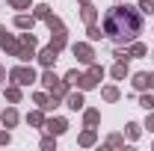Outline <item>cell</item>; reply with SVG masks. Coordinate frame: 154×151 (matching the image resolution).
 I'll return each mask as SVG.
<instances>
[{
	"mask_svg": "<svg viewBox=\"0 0 154 151\" xmlns=\"http://www.w3.org/2000/svg\"><path fill=\"white\" fill-rule=\"evenodd\" d=\"M15 77H18V83H30L33 80V71H15Z\"/></svg>",
	"mask_w": 154,
	"mask_h": 151,
	"instance_id": "cell-1",
	"label": "cell"
}]
</instances>
